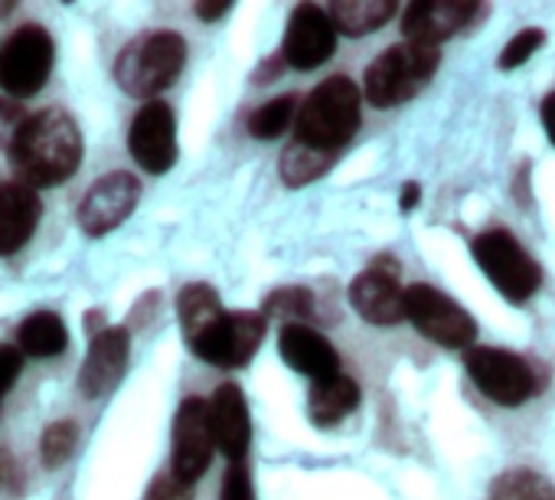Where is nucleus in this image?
Listing matches in <instances>:
<instances>
[{"instance_id": "obj_29", "label": "nucleus", "mask_w": 555, "mask_h": 500, "mask_svg": "<svg viewBox=\"0 0 555 500\" xmlns=\"http://www.w3.org/2000/svg\"><path fill=\"white\" fill-rule=\"evenodd\" d=\"M542 43H545V30H539V27H526V30H519L503 50H500V69H519L526 60H532V53L535 50H542Z\"/></svg>"}, {"instance_id": "obj_11", "label": "nucleus", "mask_w": 555, "mask_h": 500, "mask_svg": "<svg viewBox=\"0 0 555 500\" xmlns=\"http://www.w3.org/2000/svg\"><path fill=\"white\" fill-rule=\"evenodd\" d=\"M353 311L376 328H392L405 321V289L399 285V262L392 256L373 259L366 272L350 282Z\"/></svg>"}, {"instance_id": "obj_9", "label": "nucleus", "mask_w": 555, "mask_h": 500, "mask_svg": "<svg viewBox=\"0 0 555 500\" xmlns=\"http://www.w3.org/2000/svg\"><path fill=\"white\" fill-rule=\"evenodd\" d=\"M229 315L232 311H225L219 295L203 282H193L177 295V318H180L183 341H186L190 354L209 367L219 363L222 341L229 331Z\"/></svg>"}, {"instance_id": "obj_6", "label": "nucleus", "mask_w": 555, "mask_h": 500, "mask_svg": "<svg viewBox=\"0 0 555 500\" xmlns=\"http://www.w3.org/2000/svg\"><path fill=\"white\" fill-rule=\"evenodd\" d=\"M53 63L56 43L50 30L40 24H24L0 47V89L11 92L14 99H30L50 82Z\"/></svg>"}, {"instance_id": "obj_17", "label": "nucleus", "mask_w": 555, "mask_h": 500, "mask_svg": "<svg viewBox=\"0 0 555 500\" xmlns=\"http://www.w3.org/2000/svg\"><path fill=\"white\" fill-rule=\"evenodd\" d=\"M209 425L216 448L229 461H245V451L251 445V419L245 393L235 383H222L209 399Z\"/></svg>"}, {"instance_id": "obj_7", "label": "nucleus", "mask_w": 555, "mask_h": 500, "mask_svg": "<svg viewBox=\"0 0 555 500\" xmlns=\"http://www.w3.org/2000/svg\"><path fill=\"white\" fill-rule=\"evenodd\" d=\"M405 321H412L422 337L448 350H470L477 337V324L464 311V305L425 282L405 289Z\"/></svg>"}, {"instance_id": "obj_35", "label": "nucleus", "mask_w": 555, "mask_h": 500, "mask_svg": "<svg viewBox=\"0 0 555 500\" xmlns=\"http://www.w3.org/2000/svg\"><path fill=\"white\" fill-rule=\"evenodd\" d=\"M17 467L21 464H14L8 451H0V487H17Z\"/></svg>"}, {"instance_id": "obj_21", "label": "nucleus", "mask_w": 555, "mask_h": 500, "mask_svg": "<svg viewBox=\"0 0 555 500\" xmlns=\"http://www.w3.org/2000/svg\"><path fill=\"white\" fill-rule=\"evenodd\" d=\"M17 347H21L24 357L50 360V357L66 354L69 331H66V324H63V318L56 311H34L17 328Z\"/></svg>"}, {"instance_id": "obj_30", "label": "nucleus", "mask_w": 555, "mask_h": 500, "mask_svg": "<svg viewBox=\"0 0 555 500\" xmlns=\"http://www.w3.org/2000/svg\"><path fill=\"white\" fill-rule=\"evenodd\" d=\"M219 500H255V487H251V474L245 467V461H232L225 477H222V493Z\"/></svg>"}, {"instance_id": "obj_28", "label": "nucleus", "mask_w": 555, "mask_h": 500, "mask_svg": "<svg viewBox=\"0 0 555 500\" xmlns=\"http://www.w3.org/2000/svg\"><path fill=\"white\" fill-rule=\"evenodd\" d=\"M76 438H79L76 422H53V425L43 432V438H40V458H43V464H47V467H60V464L73 454Z\"/></svg>"}, {"instance_id": "obj_37", "label": "nucleus", "mask_w": 555, "mask_h": 500, "mask_svg": "<svg viewBox=\"0 0 555 500\" xmlns=\"http://www.w3.org/2000/svg\"><path fill=\"white\" fill-rule=\"evenodd\" d=\"M418 200H422V187H418V183H405V187H402V200H399L402 213H412Z\"/></svg>"}, {"instance_id": "obj_20", "label": "nucleus", "mask_w": 555, "mask_h": 500, "mask_svg": "<svg viewBox=\"0 0 555 500\" xmlns=\"http://www.w3.org/2000/svg\"><path fill=\"white\" fill-rule=\"evenodd\" d=\"M357 406H360V386H357V380H350L344 373L318 380L311 386V396H308L311 422L321 425V428H331V425L344 422Z\"/></svg>"}, {"instance_id": "obj_36", "label": "nucleus", "mask_w": 555, "mask_h": 500, "mask_svg": "<svg viewBox=\"0 0 555 500\" xmlns=\"http://www.w3.org/2000/svg\"><path fill=\"white\" fill-rule=\"evenodd\" d=\"M542 128H545L548 141L555 144V92L542 102Z\"/></svg>"}, {"instance_id": "obj_1", "label": "nucleus", "mask_w": 555, "mask_h": 500, "mask_svg": "<svg viewBox=\"0 0 555 500\" xmlns=\"http://www.w3.org/2000/svg\"><path fill=\"white\" fill-rule=\"evenodd\" d=\"M86 141L76 118L63 108H43L30 115L8 148L17 183L30 190H53L82 167Z\"/></svg>"}, {"instance_id": "obj_25", "label": "nucleus", "mask_w": 555, "mask_h": 500, "mask_svg": "<svg viewBox=\"0 0 555 500\" xmlns=\"http://www.w3.org/2000/svg\"><path fill=\"white\" fill-rule=\"evenodd\" d=\"M487 500H555V484L532 467H509L493 477Z\"/></svg>"}, {"instance_id": "obj_5", "label": "nucleus", "mask_w": 555, "mask_h": 500, "mask_svg": "<svg viewBox=\"0 0 555 500\" xmlns=\"http://www.w3.org/2000/svg\"><path fill=\"white\" fill-rule=\"evenodd\" d=\"M470 256L480 266V272L490 279V285L509 305L529 302L542 285V269L535 266V259L526 253L509 229L477 232L474 242H470Z\"/></svg>"}, {"instance_id": "obj_10", "label": "nucleus", "mask_w": 555, "mask_h": 500, "mask_svg": "<svg viewBox=\"0 0 555 500\" xmlns=\"http://www.w3.org/2000/svg\"><path fill=\"white\" fill-rule=\"evenodd\" d=\"M212 425H209V402L190 396L180 402L173 415V451H170V474L183 484H196L209 461H212Z\"/></svg>"}, {"instance_id": "obj_19", "label": "nucleus", "mask_w": 555, "mask_h": 500, "mask_svg": "<svg viewBox=\"0 0 555 500\" xmlns=\"http://www.w3.org/2000/svg\"><path fill=\"white\" fill-rule=\"evenodd\" d=\"M278 350H282V360L295 373H305L314 383L340 373V357H337L334 344L305 324H285L282 334H278Z\"/></svg>"}, {"instance_id": "obj_34", "label": "nucleus", "mask_w": 555, "mask_h": 500, "mask_svg": "<svg viewBox=\"0 0 555 500\" xmlns=\"http://www.w3.org/2000/svg\"><path fill=\"white\" fill-rule=\"evenodd\" d=\"M229 11H232V4H225V0H216V4H196V8H193V14H196L203 24H216V21H222Z\"/></svg>"}, {"instance_id": "obj_31", "label": "nucleus", "mask_w": 555, "mask_h": 500, "mask_svg": "<svg viewBox=\"0 0 555 500\" xmlns=\"http://www.w3.org/2000/svg\"><path fill=\"white\" fill-rule=\"evenodd\" d=\"M21 373H24V354H21V347L0 341V399L11 393V386L21 380Z\"/></svg>"}, {"instance_id": "obj_16", "label": "nucleus", "mask_w": 555, "mask_h": 500, "mask_svg": "<svg viewBox=\"0 0 555 500\" xmlns=\"http://www.w3.org/2000/svg\"><path fill=\"white\" fill-rule=\"evenodd\" d=\"M477 11L480 4H474V0H418L402 14V34L409 43L441 47L448 37L474 24Z\"/></svg>"}, {"instance_id": "obj_23", "label": "nucleus", "mask_w": 555, "mask_h": 500, "mask_svg": "<svg viewBox=\"0 0 555 500\" xmlns=\"http://www.w3.org/2000/svg\"><path fill=\"white\" fill-rule=\"evenodd\" d=\"M264 324H268V318L261 311H232L229 315V334H225V344H222L219 367L222 370L245 367L255 357V350L261 347Z\"/></svg>"}, {"instance_id": "obj_3", "label": "nucleus", "mask_w": 555, "mask_h": 500, "mask_svg": "<svg viewBox=\"0 0 555 500\" xmlns=\"http://www.w3.org/2000/svg\"><path fill=\"white\" fill-rule=\"evenodd\" d=\"M186 66V40L173 30H157L131 40L115 60V82L134 95L154 102L167 92Z\"/></svg>"}, {"instance_id": "obj_2", "label": "nucleus", "mask_w": 555, "mask_h": 500, "mask_svg": "<svg viewBox=\"0 0 555 500\" xmlns=\"http://www.w3.org/2000/svg\"><path fill=\"white\" fill-rule=\"evenodd\" d=\"M363 118V92L347 76H331L301 102L295 121V141L311 144L318 151H340L360 128Z\"/></svg>"}, {"instance_id": "obj_14", "label": "nucleus", "mask_w": 555, "mask_h": 500, "mask_svg": "<svg viewBox=\"0 0 555 500\" xmlns=\"http://www.w3.org/2000/svg\"><path fill=\"white\" fill-rule=\"evenodd\" d=\"M337 53V27L327 14V8L318 4H298L288 17L285 43H282V60L292 69L311 73L324 66Z\"/></svg>"}, {"instance_id": "obj_8", "label": "nucleus", "mask_w": 555, "mask_h": 500, "mask_svg": "<svg viewBox=\"0 0 555 500\" xmlns=\"http://www.w3.org/2000/svg\"><path fill=\"white\" fill-rule=\"evenodd\" d=\"M464 370L474 386L496 406H522L539 393V380L532 367L509 350L500 347H470L464 350Z\"/></svg>"}, {"instance_id": "obj_33", "label": "nucleus", "mask_w": 555, "mask_h": 500, "mask_svg": "<svg viewBox=\"0 0 555 500\" xmlns=\"http://www.w3.org/2000/svg\"><path fill=\"white\" fill-rule=\"evenodd\" d=\"M24 121H27V118H24V112H21L17 102L0 99V148H11L14 134L21 131Z\"/></svg>"}, {"instance_id": "obj_27", "label": "nucleus", "mask_w": 555, "mask_h": 500, "mask_svg": "<svg viewBox=\"0 0 555 500\" xmlns=\"http://www.w3.org/2000/svg\"><path fill=\"white\" fill-rule=\"evenodd\" d=\"M264 318H308L314 315V292L292 285V289H278L264 298L261 305Z\"/></svg>"}, {"instance_id": "obj_22", "label": "nucleus", "mask_w": 555, "mask_h": 500, "mask_svg": "<svg viewBox=\"0 0 555 500\" xmlns=\"http://www.w3.org/2000/svg\"><path fill=\"white\" fill-rule=\"evenodd\" d=\"M327 14L337 34L366 37L383 30L396 17V4L392 0H337V4H327Z\"/></svg>"}, {"instance_id": "obj_32", "label": "nucleus", "mask_w": 555, "mask_h": 500, "mask_svg": "<svg viewBox=\"0 0 555 500\" xmlns=\"http://www.w3.org/2000/svg\"><path fill=\"white\" fill-rule=\"evenodd\" d=\"M144 500H190V484L177 480L173 474H160V477H154Z\"/></svg>"}, {"instance_id": "obj_4", "label": "nucleus", "mask_w": 555, "mask_h": 500, "mask_svg": "<svg viewBox=\"0 0 555 500\" xmlns=\"http://www.w3.org/2000/svg\"><path fill=\"white\" fill-rule=\"evenodd\" d=\"M441 66V50L438 47H425V43H399L383 50L370 69H366V82H363V95L373 108H396L409 99H415L431 76Z\"/></svg>"}, {"instance_id": "obj_18", "label": "nucleus", "mask_w": 555, "mask_h": 500, "mask_svg": "<svg viewBox=\"0 0 555 500\" xmlns=\"http://www.w3.org/2000/svg\"><path fill=\"white\" fill-rule=\"evenodd\" d=\"M43 219V203L37 190L24 183H0V259L17 256L34 239Z\"/></svg>"}, {"instance_id": "obj_24", "label": "nucleus", "mask_w": 555, "mask_h": 500, "mask_svg": "<svg viewBox=\"0 0 555 500\" xmlns=\"http://www.w3.org/2000/svg\"><path fill=\"white\" fill-rule=\"evenodd\" d=\"M334 157L337 154H327V151H318L311 144H301V141H292L278 161V170H282V180L288 187H308L311 180L324 177L331 167H334Z\"/></svg>"}, {"instance_id": "obj_13", "label": "nucleus", "mask_w": 555, "mask_h": 500, "mask_svg": "<svg viewBox=\"0 0 555 500\" xmlns=\"http://www.w3.org/2000/svg\"><path fill=\"white\" fill-rule=\"evenodd\" d=\"M128 151L147 174H167L177 164V118L160 99L144 102L128 128Z\"/></svg>"}, {"instance_id": "obj_15", "label": "nucleus", "mask_w": 555, "mask_h": 500, "mask_svg": "<svg viewBox=\"0 0 555 500\" xmlns=\"http://www.w3.org/2000/svg\"><path fill=\"white\" fill-rule=\"evenodd\" d=\"M128 354H131V334H128V328L95 331L92 341H89V354L82 360V370H79V393L86 399L108 396L118 386V380L125 376Z\"/></svg>"}, {"instance_id": "obj_12", "label": "nucleus", "mask_w": 555, "mask_h": 500, "mask_svg": "<svg viewBox=\"0 0 555 500\" xmlns=\"http://www.w3.org/2000/svg\"><path fill=\"white\" fill-rule=\"evenodd\" d=\"M141 200V180L128 170H112L105 177H99L82 203H79V226L86 235L99 239L108 235L112 229H118L138 206Z\"/></svg>"}, {"instance_id": "obj_26", "label": "nucleus", "mask_w": 555, "mask_h": 500, "mask_svg": "<svg viewBox=\"0 0 555 500\" xmlns=\"http://www.w3.org/2000/svg\"><path fill=\"white\" fill-rule=\"evenodd\" d=\"M298 95H278L264 105H258L251 115H248V134L258 138V141H274V138H282L292 121H298Z\"/></svg>"}]
</instances>
